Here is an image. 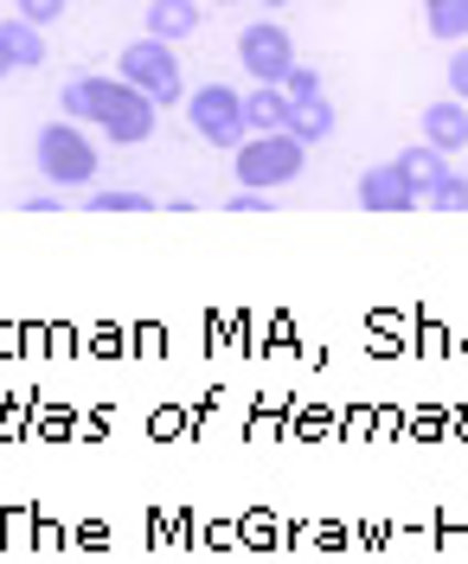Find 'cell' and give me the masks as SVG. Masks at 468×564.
<instances>
[{
  "label": "cell",
  "mask_w": 468,
  "mask_h": 564,
  "mask_svg": "<svg viewBox=\"0 0 468 564\" xmlns=\"http://www.w3.org/2000/svg\"><path fill=\"white\" fill-rule=\"evenodd\" d=\"M122 90H129V77H97V70H84V77H72L65 84V116L72 122H97L104 129L109 116H116V104H122Z\"/></svg>",
  "instance_id": "obj_6"
},
{
  "label": "cell",
  "mask_w": 468,
  "mask_h": 564,
  "mask_svg": "<svg viewBox=\"0 0 468 564\" xmlns=\"http://www.w3.org/2000/svg\"><path fill=\"white\" fill-rule=\"evenodd\" d=\"M270 7H283V0H270Z\"/></svg>",
  "instance_id": "obj_21"
},
{
  "label": "cell",
  "mask_w": 468,
  "mask_h": 564,
  "mask_svg": "<svg viewBox=\"0 0 468 564\" xmlns=\"http://www.w3.org/2000/svg\"><path fill=\"white\" fill-rule=\"evenodd\" d=\"M289 135H302V141L334 135V104H322V97H302V104L289 109Z\"/></svg>",
  "instance_id": "obj_12"
},
{
  "label": "cell",
  "mask_w": 468,
  "mask_h": 564,
  "mask_svg": "<svg viewBox=\"0 0 468 564\" xmlns=\"http://www.w3.org/2000/svg\"><path fill=\"white\" fill-rule=\"evenodd\" d=\"M424 199H431L436 212H462V206H468V180H462V174H443L431 193H424Z\"/></svg>",
  "instance_id": "obj_15"
},
{
  "label": "cell",
  "mask_w": 468,
  "mask_h": 564,
  "mask_svg": "<svg viewBox=\"0 0 468 564\" xmlns=\"http://www.w3.org/2000/svg\"><path fill=\"white\" fill-rule=\"evenodd\" d=\"M398 167L417 180V193H431L436 180L449 174V167H443V148H431V141H424V148H404V154H398Z\"/></svg>",
  "instance_id": "obj_14"
},
{
  "label": "cell",
  "mask_w": 468,
  "mask_h": 564,
  "mask_svg": "<svg viewBox=\"0 0 468 564\" xmlns=\"http://www.w3.org/2000/svg\"><path fill=\"white\" fill-rule=\"evenodd\" d=\"M283 90H289V97H295V104H302V97H322V77H315V70H308V65H295V70H289V77H283Z\"/></svg>",
  "instance_id": "obj_17"
},
{
  "label": "cell",
  "mask_w": 468,
  "mask_h": 564,
  "mask_svg": "<svg viewBox=\"0 0 468 564\" xmlns=\"http://www.w3.org/2000/svg\"><path fill=\"white\" fill-rule=\"evenodd\" d=\"M424 141L443 148V154H462L468 148V104L462 97H456V104H431L424 109Z\"/></svg>",
  "instance_id": "obj_8"
},
{
  "label": "cell",
  "mask_w": 468,
  "mask_h": 564,
  "mask_svg": "<svg viewBox=\"0 0 468 564\" xmlns=\"http://www.w3.org/2000/svg\"><path fill=\"white\" fill-rule=\"evenodd\" d=\"M424 20H431L436 39H468V0H424Z\"/></svg>",
  "instance_id": "obj_13"
},
{
  "label": "cell",
  "mask_w": 468,
  "mask_h": 564,
  "mask_svg": "<svg viewBox=\"0 0 468 564\" xmlns=\"http://www.w3.org/2000/svg\"><path fill=\"white\" fill-rule=\"evenodd\" d=\"M7 70H13V58H7V45H0V77H7Z\"/></svg>",
  "instance_id": "obj_20"
},
{
  "label": "cell",
  "mask_w": 468,
  "mask_h": 564,
  "mask_svg": "<svg viewBox=\"0 0 468 564\" xmlns=\"http://www.w3.org/2000/svg\"><path fill=\"white\" fill-rule=\"evenodd\" d=\"M449 90L468 104V52H456V58H449Z\"/></svg>",
  "instance_id": "obj_19"
},
{
  "label": "cell",
  "mask_w": 468,
  "mask_h": 564,
  "mask_svg": "<svg viewBox=\"0 0 468 564\" xmlns=\"http://www.w3.org/2000/svg\"><path fill=\"white\" fill-rule=\"evenodd\" d=\"M186 116H193L199 141H213L218 154H238V148L251 141V109H244V97H238L231 84L193 90V97H186Z\"/></svg>",
  "instance_id": "obj_2"
},
{
  "label": "cell",
  "mask_w": 468,
  "mask_h": 564,
  "mask_svg": "<svg viewBox=\"0 0 468 564\" xmlns=\"http://www.w3.org/2000/svg\"><path fill=\"white\" fill-rule=\"evenodd\" d=\"M199 26V0H148V33L154 39H186Z\"/></svg>",
  "instance_id": "obj_11"
},
{
  "label": "cell",
  "mask_w": 468,
  "mask_h": 564,
  "mask_svg": "<svg viewBox=\"0 0 468 564\" xmlns=\"http://www.w3.org/2000/svg\"><path fill=\"white\" fill-rule=\"evenodd\" d=\"M122 77L129 84H142L154 104H186V84H181V65H174V52H167V39H135V45H122Z\"/></svg>",
  "instance_id": "obj_4"
},
{
  "label": "cell",
  "mask_w": 468,
  "mask_h": 564,
  "mask_svg": "<svg viewBox=\"0 0 468 564\" xmlns=\"http://www.w3.org/2000/svg\"><path fill=\"white\" fill-rule=\"evenodd\" d=\"M238 58H244V70H251L257 84H283L289 70H295V39L276 20H257V26L238 33Z\"/></svg>",
  "instance_id": "obj_5"
},
{
  "label": "cell",
  "mask_w": 468,
  "mask_h": 564,
  "mask_svg": "<svg viewBox=\"0 0 468 564\" xmlns=\"http://www.w3.org/2000/svg\"><path fill=\"white\" fill-rule=\"evenodd\" d=\"M0 45H7V58L20 70H39L45 65V39H39V26L20 13V20H0Z\"/></svg>",
  "instance_id": "obj_10"
},
{
  "label": "cell",
  "mask_w": 468,
  "mask_h": 564,
  "mask_svg": "<svg viewBox=\"0 0 468 564\" xmlns=\"http://www.w3.org/2000/svg\"><path fill=\"white\" fill-rule=\"evenodd\" d=\"M302 161H308V141L289 135V129H270V135H251L238 148V186H257V193H270V186H289V180L302 174Z\"/></svg>",
  "instance_id": "obj_1"
},
{
  "label": "cell",
  "mask_w": 468,
  "mask_h": 564,
  "mask_svg": "<svg viewBox=\"0 0 468 564\" xmlns=\"http://www.w3.org/2000/svg\"><path fill=\"white\" fill-rule=\"evenodd\" d=\"M360 206L366 212H411V206H424V193H417V180L404 174L398 161H379V167L360 174Z\"/></svg>",
  "instance_id": "obj_7"
},
{
  "label": "cell",
  "mask_w": 468,
  "mask_h": 564,
  "mask_svg": "<svg viewBox=\"0 0 468 564\" xmlns=\"http://www.w3.org/2000/svg\"><path fill=\"white\" fill-rule=\"evenodd\" d=\"M244 109H251V135H270V129H289L295 97H289L283 84H257L251 97H244Z\"/></svg>",
  "instance_id": "obj_9"
},
{
  "label": "cell",
  "mask_w": 468,
  "mask_h": 564,
  "mask_svg": "<svg viewBox=\"0 0 468 564\" xmlns=\"http://www.w3.org/2000/svg\"><path fill=\"white\" fill-rule=\"evenodd\" d=\"M218 7H231V0H218Z\"/></svg>",
  "instance_id": "obj_22"
},
{
  "label": "cell",
  "mask_w": 468,
  "mask_h": 564,
  "mask_svg": "<svg viewBox=\"0 0 468 564\" xmlns=\"http://www.w3.org/2000/svg\"><path fill=\"white\" fill-rule=\"evenodd\" d=\"M148 206H154L148 193H122V186H109V193L90 199V212H148Z\"/></svg>",
  "instance_id": "obj_16"
},
{
  "label": "cell",
  "mask_w": 468,
  "mask_h": 564,
  "mask_svg": "<svg viewBox=\"0 0 468 564\" xmlns=\"http://www.w3.org/2000/svg\"><path fill=\"white\" fill-rule=\"evenodd\" d=\"M20 13H26L33 26H45V20H58V13H65V0H20Z\"/></svg>",
  "instance_id": "obj_18"
},
{
  "label": "cell",
  "mask_w": 468,
  "mask_h": 564,
  "mask_svg": "<svg viewBox=\"0 0 468 564\" xmlns=\"http://www.w3.org/2000/svg\"><path fill=\"white\" fill-rule=\"evenodd\" d=\"M33 154H39V174L58 180V186H90L97 180V148L84 141V129H77L72 116L65 122H45L33 141Z\"/></svg>",
  "instance_id": "obj_3"
}]
</instances>
